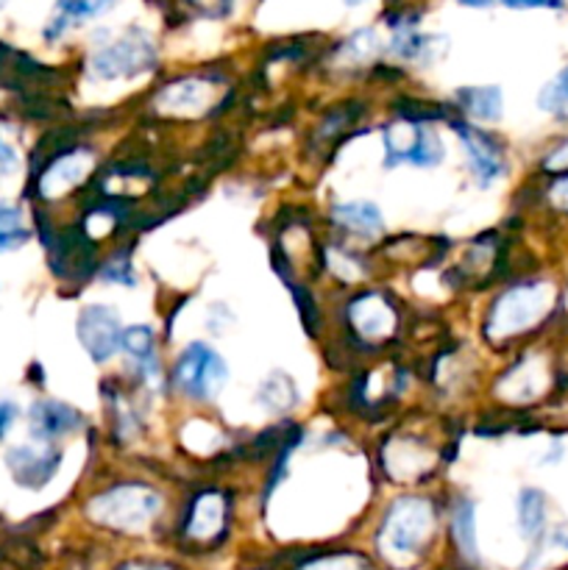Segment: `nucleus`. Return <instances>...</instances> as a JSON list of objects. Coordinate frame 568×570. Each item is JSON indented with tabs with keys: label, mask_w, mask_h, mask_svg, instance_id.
I'll return each instance as SVG.
<instances>
[{
	"label": "nucleus",
	"mask_w": 568,
	"mask_h": 570,
	"mask_svg": "<svg viewBox=\"0 0 568 570\" xmlns=\"http://www.w3.org/2000/svg\"><path fill=\"white\" fill-rule=\"evenodd\" d=\"M61 454L53 443H22L6 451V468L22 490H42L56 476Z\"/></svg>",
	"instance_id": "obj_8"
},
{
	"label": "nucleus",
	"mask_w": 568,
	"mask_h": 570,
	"mask_svg": "<svg viewBox=\"0 0 568 570\" xmlns=\"http://www.w3.org/2000/svg\"><path fill=\"white\" fill-rule=\"evenodd\" d=\"M6 3V0H0V6H3Z\"/></svg>",
	"instance_id": "obj_35"
},
{
	"label": "nucleus",
	"mask_w": 568,
	"mask_h": 570,
	"mask_svg": "<svg viewBox=\"0 0 568 570\" xmlns=\"http://www.w3.org/2000/svg\"><path fill=\"white\" fill-rule=\"evenodd\" d=\"M457 137H460L462 148H466V159L468 167H471L473 178L482 189L493 187L501 176L507 173V159L501 145L496 142L490 134L479 131V128L466 126V122H457L454 126Z\"/></svg>",
	"instance_id": "obj_9"
},
{
	"label": "nucleus",
	"mask_w": 568,
	"mask_h": 570,
	"mask_svg": "<svg viewBox=\"0 0 568 570\" xmlns=\"http://www.w3.org/2000/svg\"><path fill=\"white\" fill-rule=\"evenodd\" d=\"M345 3H349V6H356V3H362V0H345Z\"/></svg>",
	"instance_id": "obj_34"
},
{
	"label": "nucleus",
	"mask_w": 568,
	"mask_h": 570,
	"mask_svg": "<svg viewBox=\"0 0 568 570\" xmlns=\"http://www.w3.org/2000/svg\"><path fill=\"white\" fill-rule=\"evenodd\" d=\"M120 348L126 351V356L131 360V365L137 367V373L145 379V382L159 384L161 371H159V360H156L154 328L143 326V323L123 328Z\"/></svg>",
	"instance_id": "obj_11"
},
{
	"label": "nucleus",
	"mask_w": 568,
	"mask_h": 570,
	"mask_svg": "<svg viewBox=\"0 0 568 570\" xmlns=\"http://www.w3.org/2000/svg\"><path fill=\"white\" fill-rule=\"evenodd\" d=\"M384 150H388V167L415 165L434 167L445 159V145L432 126H399L384 134Z\"/></svg>",
	"instance_id": "obj_6"
},
{
	"label": "nucleus",
	"mask_w": 568,
	"mask_h": 570,
	"mask_svg": "<svg viewBox=\"0 0 568 570\" xmlns=\"http://www.w3.org/2000/svg\"><path fill=\"white\" fill-rule=\"evenodd\" d=\"M111 6H115V0H56L53 17H50L48 28H45V37L59 39L67 28L92 20V17L109 11Z\"/></svg>",
	"instance_id": "obj_12"
},
{
	"label": "nucleus",
	"mask_w": 568,
	"mask_h": 570,
	"mask_svg": "<svg viewBox=\"0 0 568 570\" xmlns=\"http://www.w3.org/2000/svg\"><path fill=\"white\" fill-rule=\"evenodd\" d=\"M334 220L356 234H379L384 226L382 212L373 200H349V204L334 206Z\"/></svg>",
	"instance_id": "obj_15"
},
{
	"label": "nucleus",
	"mask_w": 568,
	"mask_h": 570,
	"mask_svg": "<svg viewBox=\"0 0 568 570\" xmlns=\"http://www.w3.org/2000/svg\"><path fill=\"white\" fill-rule=\"evenodd\" d=\"M457 100L479 122H496L501 117V89L499 87H466L457 92Z\"/></svg>",
	"instance_id": "obj_16"
},
{
	"label": "nucleus",
	"mask_w": 568,
	"mask_h": 570,
	"mask_svg": "<svg viewBox=\"0 0 568 570\" xmlns=\"http://www.w3.org/2000/svg\"><path fill=\"white\" fill-rule=\"evenodd\" d=\"M551 293L546 284H521L499 298L488 321L490 334H518L527 326L538 323L549 306Z\"/></svg>",
	"instance_id": "obj_5"
},
{
	"label": "nucleus",
	"mask_w": 568,
	"mask_h": 570,
	"mask_svg": "<svg viewBox=\"0 0 568 570\" xmlns=\"http://www.w3.org/2000/svg\"><path fill=\"white\" fill-rule=\"evenodd\" d=\"M351 323L365 337H382L393 326V312L379 295H365L351 306Z\"/></svg>",
	"instance_id": "obj_14"
},
{
	"label": "nucleus",
	"mask_w": 568,
	"mask_h": 570,
	"mask_svg": "<svg viewBox=\"0 0 568 570\" xmlns=\"http://www.w3.org/2000/svg\"><path fill=\"white\" fill-rule=\"evenodd\" d=\"M555 198H557V204L566 206V209H568V176H566V178H560V181H557V187H555Z\"/></svg>",
	"instance_id": "obj_32"
},
{
	"label": "nucleus",
	"mask_w": 568,
	"mask_h": 570,
	"mask_svg": "<svg viewBox=\"0 0 568 570\" xmlns=\"http://www.w3.org/2000/svg\"><path fill=\"white\" fill-rule=\"evenodd\" d=\"M432 532V507L423 499H399L390 507L379 532V546L388 557H412Z\"/></svg>",
	"instance_id": "obj_2"
},
{
	"label": "nucleus",
	"mask_w": 568,
	"mask_h": 570,
	"mask_svg": "<svg viewBox=\"0 0 568 570\" xmlns=\"http://www.w3.org/2000/svg\"><path fill=\"white\" fill-rule=\"evenodd\" d=\"M126 570H165V568H156V566H128Z\"/></svg>",
	"instance_id": "obj_33"
},
{
	"label": "nucleus",
	"mask_w": 568,
	"mask_h": 570,
	"mask_svg": "<svg viewBox=\"0 0 568 570\" xmlns=\"http://www.w3.org/2000/svg\"><path fill=\"white\" fill-rule=\"evenodd\" d=\"M78 343L84 345V351L89 354L92 362H109L111 356L120 351L123 343V326L120 317L111 306L92 304L84 306L81 315H78Z\"/></svg>",
	"instance_id": "obj_7"
},
{
	"label": "nucleus",
	"mask_w": 568,
	"mask_h": 570,
	"mask_svg": "<svg viewBox=\"0 0 568 570\" xmlns=\"http://www.w3.org/2000/svg\"><path fill=\"white\" fill-rule=\"evenodd\" d=\"M304 570H362L360 562L351 560V557H329V560H317Z\"/></svg>",
	"instance_id": "obj_28"
},
{
	"label": "nucleus",
	"mask_w": 568,
	"mask_h": 570,
	"mask_svg": "<svg viewBox=\"0 0 568 570\" xmlns=\"http://www.w3.org/2000/svg\"><path fill=\"white\" fill-rule=\"evenodd\" d=\"M81 415L70 404H61L53 399L33 401L31 410H28V429H31V438L37 443H53V440L81 429Z\"/></svg>",
	"instance_id": "obj_10"
},
{
	"label": "nucleus",
	"mask_w": 568,
	"mask_h": 570,
	"mask_svg": "<svg viewBox=\"0 0 568 570\" xmlns=\"http://www.w3.org/2000/svg\"><path fill=\"white\" fill-rule=\"evenodd\" d=\"M373 50H376V33H373V31L354 33V37L349 39V45H345V53H349L354 61L368 59Z\"/></svg>",
	"instance_id": "obj_25"
},
{
	"label": "nucleus",
	"mask_w": 568,
	"mask_h": 570,
	"mask_svg": "<svg viewBox=\"0 0 568 570\" xmlns=\"http://www.w3.org/2000/svg\"><path fill=\"white\" fill-rule=\"evenodd\" d=\"M518 529L523 540L538 543L546 529V495L540 490L527 488L518 495Z\"/></svg>",
	"instance_id": "obj_17"
},
{
	"label": "nucleus",
	"mask_w": 568,
	"mask_h": 570,
	"mask_svg": "<svg viewBox=\"0 0 568 570\" xmlns=\"http://www.w3.org/2000/svg\"><path fill=\"white\" fill-rule=\"evenodd\" d=\"M159 104L165 106V109H176V111L204 109V106L209 104V87H206L204 81H195V78L170 83V87L161 92Z\"/></svg>",
	"instance_id": "obj_19"
},
{
	"label": "nucleus",
	"mask_w": 568,
	"mask_h": 570,
	"mask_svg": "<svg viewBox=\"0 0 568 570\" xmlns=\"http://www.w3.org/2000/svg\"><path fill=\"white\" fill-rule=\"evenodd\" d=\"M451 529H454L457 549H460L468 560H477V512H473L471 501H460V504H457Z\"/></svg>",
	"instance_id": "obj_22"
},
{
	"label": "nucleus",
	"mask_w": 568,
	"mask_h": 570,
	"mask_svg": "<svg viewBox=\"0 0 568 570\" xmlns=\"http://www.w3.org/2000/svg\"><path fill=\"white\" fill-rule=\"evenodd\" d=\"M546 167H551V170H562V167H568V142L549 156Z\"/></svg>",
	"instance_id": "obj_31"
},
{
	"label": "nucleus",
	"mask_w": 568,
	"mask_h": 570,
	"mask_svg": "<svg viewBox=\"0 0 568 570\" xmlns=\"http://www.w3.org/2000/svg\"><path fill=\"white\" fill-rule=\"evenodd\" d=\"M20 417V406L9 399H0V443H3L6 434L11 432L14 421Z\"/></svg>",
	"instance_id": "obj_27"
},
{
	"label": "nucleus",
	"mask_w": 568,
	"mask_h": 570,
	"mask_svg": "<svg viewBox=\"0 0 568 570\" xmlns=\"http://www.w3.org/2000/svg\"><path fill=\"white\" fill-rule=\"evenodd\" d=\"M510 9H560L562 0H501Z\"/></svg>",
	"instance_id": "obj_30"
},
{
	"label": "nucleus",
	"mask_w": 568,
	"mask_h": 570,
	"mask_svg": "<svg viewBox=\"0 0 568 570\" xmlns=\"http://www.w3.org/2000/svg\"><path fill=\"white\" fill-rule=\"evenodd\" d=\"M156 65L154 39L139 28L128 31L126 37L104 45L98 53L89 59V72L100 81H115V78H134L139 72L150 70Z\"/></svg>",
	"instance_id": "obj_3"
},
{
	"label": "nucleus",
	"mask_w": 568,
	"mask_h": 570,
	"mask_svg": "<svg viewBox=\"0 0 568 570\" xmlns=\"http://www.w3.org/2000/svg\"><path fill=\"white\" fill-rule=\"evenodd\" d=\"M89 170V156L84 150H76V154H67L56 161L53 167H48V173L39 181V189H42L45 198H53V195L65 193L72 184H78L84 178V173Z\"/></svg>",
	"instance_id": "obj_13"
},
{
	"label": "nucleus",
	"mask_w": 568,
	"mask_h": 570,
	"mask_svg": "<svg viewBox=\"0 0 568 570\" xmlns=\"http://www.w3.org/2000/svg\"><path fill=\"white\" fill-rule=\"evenodd\" d=\"M538 106L546 111V115L568 122V67L557 72V76L540 89Z\"/></svg>",
	"instance_id": "obj_23"
},
{
	"label": "nucleus",
	"mask_w": 568,
	"mask_h": 570,
	"mask_svg": "<svg viewBox=\"0 0 568 570\" xmlns=\"http://www.w3.org/2000/svg\"><path fill=\"white\" fill-rule=\"evenodd\" d=\"M256 399H259V406H265L267 412H287L298 404V387H295V382L287 373H271L259 384Z\"/></svg>",
	"instance_id": "obj_18"
},
{
	"label": "nucleus",
	"mask_w": 568,
	"mask_h": 570,
	"mask_svg": "<svg viewBox=\"0 0 568 570\" xmlns=\"http://www.w3.org/2000/svg\"><path fill=\"white\" fill-rule=\"evenodd\" d=\"M223 523V501L217 495L206 493L195 501L193 518H189V534L193 538H212Z\"/></svg>",
	"instance_id": "obj_20"
},
{
	"label": "nucleus",
	"mask_w": 568,
	"mask_h": 570,
	"mask_svg": "<svg viewBox=\"0 0 568 570\" xmlns=\"http://www.w3.org/2000/svg\"><path fill=\"white\" fill-rule=\"evenodd\" d=\"M17 165H20V156H17L14 145L0 134V173H3V176L6 173H14Z\"/></svg>",
	"instance_id": "obj_29"
},
{
	"label": "nucleus",
	"mask_w": 568,
	"mask_h": 570,
	"mask_svg": "<svg viewBox=\"0 0 568 570\" xmlns=\"http://www.w3.org/2000/svg\"><path fill=\"white\" fill-rule=\"evenodd\" d=\"M187 3L204 17H226L232 9V0H187Z\"/></svg>",
	"instance_id": "obj_26"
},
{
	"label": "nucleus",
	"mask_w": 568,
	"mask_h": 570,
	"mask_svg": "<svg viewBox=\"0 0 568 570\" xmlns=\"http://www.w3.org/2000/svg\"><path fill=\"white\" fill-rule=\"evenodd\" d=\"M159 510L161 495L156 490L145 488V484H120V488H111L106 493H100L89 504V515L95 521L111 529H123V532L126 529L128 532L143 529L145 523L154 521Z\"/></svg>",
	"instance_id": "obj_1"
},
{
	"label": "nucleus",
	"mask_w": 568,
	"mask_h": 570,
	"mask_svg": "<svg viewBox=\"0 0 568 570\" xmlns=\"http://www.w3.org/2000/svg\"><path fill=\"white\" fill-rule=\"evenodd\" d=\"M226 362L206 343H189L184 354L178 356L176 371H173V384L193 401L212 399V395H217L226 387Z\"/></svg>",
	"instance_id": "obj_4"
},
{
	"label": "nucleus",
	"mask_w": 568,
	"mask_h": 570,
	"mask_svg": "<svg viewBox=\"0 0 568 570\" xmlns=\"http://www.w3.org/2000/svg\"><path fill=\"white\" fill-rule=\"evenodd\" d=\"M31 232L22 223L20 206L14 204H0V254L22 248L28 243Z\"/></svg>",
	"instance_id": "obj_21"
},
{
	"label": "nucleus",
	"mask_w": 568,
	"mask_h": 570,
	"mask_svg": "<svg viewBox=\"0 0 568 570\" xmlns=\"http://www.w3.org/2000/svg\"><path fill=\"white\" fill-rule=\"evenodd\" d=\"M100 278L109 284H120V287H134V271H131V262H128L126 254L115 256L111 262H106V267L100 271Z\"/></svg>",
	"instance_id": "obj_24"
}]
</instances>
